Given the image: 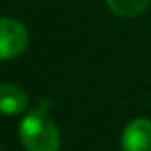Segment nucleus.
Returning <instances> with one entry per match:
<instances>
[{"label":"nucleus","instance_id":"7ed1b4c3","mask_svg":"<svg viewBox=\"0 0 151 151\" xmlns=\"http://www.w3.org/2000/svg\"><path fill=\"white\" fill-rule=\"evenodd\" d=\"M123 151H151V119L137 117L130 121L121 135Z\"/></svg>","mask_w":151,"mask_h":151},{"label":"nucleus","instance_id":"f03ea898","mask_svg":"<svg viewBox=\"0 0 151 151\" xmlns=\"http://www.w3.org/2000/svg\"><path fill=\"white\" fill-rule=\"evenodd\" d=\"M29 46L27 27L14 18H0V60H13Z\"/></svg>","mask_w":151,"mask_h":151},{"label":"nucleus","instance_id":"39448f33","mask_svg":"<svg viewBox=\"0 0 151 151\" xmlns=\"http://www.w3.org/2000/svg\"><path fill=\"white\" fill-rule=\"evenodd\" d=\"M107 7L119 18H135L142 14L151 0H105Z\"/></svg>","mask_w":151,"mask_h":151},{"label":"nucleus","instance_id":"f257e3e1","mask_svg":"<svg viewBox=\"0 0 151 151\" xmlns=\"http://www.w3.org/2000/svg\"><path fill=\"white\" fill-rule=\"evenodd\" d=\"M18 137L25 151H59L60 133L53 119L41 109L29 110L18 126Z\"/></svg>","mask_w":151,"mask_h":151},{"label":"nucleus","instance_id":"20e7f679","mask_svg":"<svg viewBox=\"0 0 151 151\" xmlns=\"http://www.w3.org/2000/svg\"><path fill=\"white\" fill-rule=\"evenodd\" d=\"M29 96L16 84H0V114L18 116L27 110Z\"/></svg>","mask_w":151,"mask_h":151}]
</instances>
